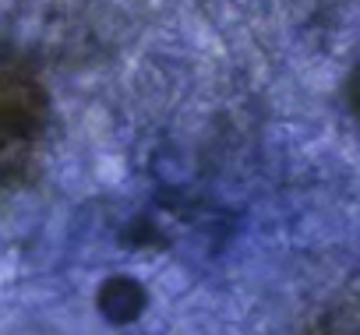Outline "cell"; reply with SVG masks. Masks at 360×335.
<instances>
[{
	"label": "cell",
	"mask_w": 360,
	"mask_h": 335,
	"mask_svg": "<svg viewBox=\"0 0 360 335\" xmlns=\"http://www.w3.org/2000/svg\"><path fill=\"white\" fill-rule=\"evenodd\" d=\"M46 120L50 103L43 85L18 64H0V188L29 177Z\"/></svg>",
	"instance_id": "1"
},
{
	"label": "cell",
	"mask_w": 360,
	"mask_h": 335,
	"mask_svg": "<svg viewBox=\"0 0 360 335\" xmlns=\"http://www.w3.org/2000/svg\"><path fill=\"white\" fill-rule=\"evenodd\" d=\"M99 307H103V314L110 321H134L141 314V307H145V293H141V286L134 279L117 275V279H110L99 289Z\"/></svg>",
	"instance_id": "2"
},
{
	"label": "cell",
	"mask_w": 360,
	"mask_h": 335,
	"mask_svg": "<svg viewBox=\"0 0 360 335\" xmlns=\"http://www.w3.org/2000/svg\"><path fill=\"white\" fill-rule=\"evenodd\" d=\"M346 92H349V106H353V113L360 117V60H356L353 71H349V85H346Z\"/></svg>",
	"instance_id": "3"
}]
</instances>
